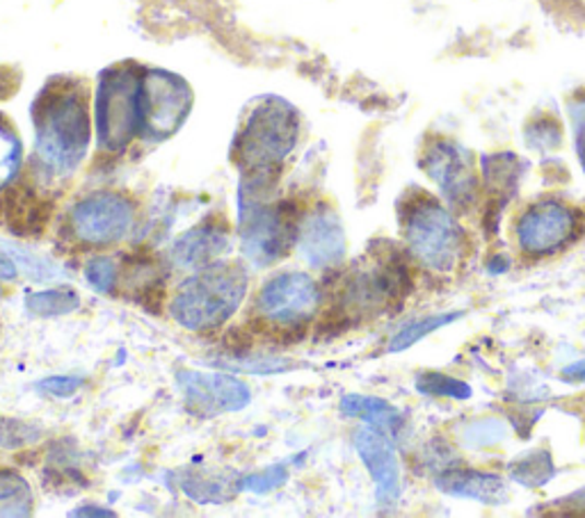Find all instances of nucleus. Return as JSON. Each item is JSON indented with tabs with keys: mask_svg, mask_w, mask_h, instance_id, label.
Returning <instances> with one entry per match:
<instances>
[{
	"mask_svg": "<svg viewBox=\"0 0 585 518\" xmlns=\"http://www.w3.org/2000/svg\"><path fill=\"white\" fill-rule=\"evenodd\" d=\"M33 169L46 183H64L83 165L92 142L89 89L73 76H53L33 101Z\"/></svg>",
	"mask_w": 585,
	"mask_h": 518,
	"instance_id": "nucleus-1",
	"label": "nucleus"
},
{
	"mask_svg": "<svg viewBox=\"0 0 585 518\" xmlns=\"http://www.w3.org/2000/svg\"><path fill=\"white\" fill-rule=\"evenodd\" d=\"M300 117L279 96H263L248 110L234 137L231 158L240 169V200L275 196L284 160L296 149Z\"/></svg>",
	"mask_w": 585,
	"mask_h": 518,
	"instance_id": "nucleus-2",
	"label": "nucleus"
},
{
	"mask_svg": "<svg viewBox=\"0 0 585 518\" xmlns=\"http://www.w3.org/2000/svg\"><path fill=\"white\" fill-rule=\"evenodd\" d=\"M250 288L248 267L236 261H213L192 273L175 292L172 317L190 332L225 327L246 302Z\"/></svg>",
	"mask_w": 585,
	"mask_h": 518,
	"instance_id": "nucleus-3",
	"label": "nucleus"
},
{
	"mask_svg": "<svg viewBox=\"0 0 585 518\" xmlns=\"http://www.w3.org/2000/svg\"><path fill=\"white\" fill-rule=\"evenodd\" d=\"M401 233L414 261L437 275L453 273L467 250L465 231L453 210L421 190L403 200Z\"/></svg>",
	"mask_w": 585,
	"mask_h": 518,
	"instance_id": "nucleus-4",
	"label": "nucleus"
},
{
	"mask_svg": "<svg viewBox=\"0 0 585 518\" xmlns=\"http://www.w3.org/2000/svg\"><path fill=\"white\" fill-rule=\"evenodd\" d=\"M142 67L127 60L102 71L94 98V123L99 152L124 154L140 140Z\"/></svg>",
	"mask_w": 585,
	"mask_h": 518,
	"instance_id": "nucleus-5",
	"label": "nucleus"
},
{
	"mask_svg": "<svg viewBox=\"0 0 585 518\" xmlns=\"http://www.w3.org/2000/svg\"><path fill=\"white\" fill-rule=\"evenodd\" d=\"M321 311V288L300 269H286L259 288L250 311V325L265 334L288 340L300 336Z\"/></svg>",
	"mask_w": 585,
	"mask_h": 518,
	"instance_id": "nucleus-6",
	"label": "nucleus"
},
{
	"mask_svg": "<svg viewBox=\"0 0 585 518\" xmlns=\"http://www.w3.org/2000/svg\"><path fill=\"white\" fill-rule=\"evenodd\" d=\"M407 288V269L396 256H366L341 281L334 306L350 323H361L396 309Z\"/></svg>",
	"mask_w": 585,
	"mask_h": 518,
	"instance_id": "nucleus-7",
	"label": "nucleus"
},
{
	"mask_svg": "<svg viewBox=\"0 0 585 518\" xmlns=\"http://www.w3.org/2000/svg\"><path fill=\"white\" fill-rule=\"evenodd\" d=\"M238 208L240 250L252 265L271 267L288 256L292 244H298L302 215L292 204L267 196V200H240Z\"/></svg>",
	"mask_w": 585,
	"mask_h": 518,
	"instance_id": "nucleus-8",
	"label": "nucleus"
},
{
	"mask_svg": "<svg viewBox=\"0 0 585 518\" xmlns=\"http://www.w3.org/2000/svg\"><path fill=\"white\" fill-rule=\"evenodd\" d=\"M192 104V89L177 73L142 69L140 140L158 144L172 137L186 123Z\"/></svg>",
	"mask_w": 585,
	"mask_h": 518,
	"instance_id": "nucleus-9",
	"label": "nucleus"
},
{
	"mask_svg": "<svg viewBox=\"0 0 585 518\" xmlns=\"http://www.w3.org/2000/svg\"><path fill=\"white\" fill-rule=\"evenodd\" d=\"M135 225V204L119 192H94L67 210V233L85 246H110Z\"/></svg>",
	"mask_w": 585,
	"mask_h": 518,
	"instance_id": "nucleus-10",
	"label": "nucleus"
},
{
	"mask_svg": "<svg viewBox=\"0 0 585 518\" xmlns=\"http://www.w3.org/2000/svg\"><path fill=\"white\" fill-rule=\"evenodd\" d=\"M581 213L558 200H540L530 204L515 221L520 252L530 258H545L563 252L581 236Z\"/></svg>",
	"mask_w": 585,
	"mask_h": 518,
	"instance_id": "nucleus-11",
	"label": "nucleus"
},
{
	"mask_svg": "<svg viewBox=\"0 0 585 518\" xmlns=\"http://www.w3.org/2000/svg\"><path fill=\"white\" fill-rule=\"evenodd\" d=\"M419 167L442 192L453 210H469L478 200V171L474 156L451 140L430 142Z\"/></svg>",
	"mask_w": 585,
	"mask_h": 518,
	"instance_id": "nucleus-12",
	"label": "nucleus"
},
{
	"mask_svg": "<svg viewBox=\"0 0 585 518\" xmlns=\"http://www.w3.org/2000/svg\"><path fill=\"white\" fill-rule=\"evenodd\" d=\"M177 384L192 413L217 418L246 409L252 400L250 386L225 373H202V370H179Z\"/></svg>",
	"mask_w": 585,
	"mask_h": 518,
	"instance_id": "nucleus-13",
	"label": "nucleus"
},
{
	"mask_svg": "<svg viewBox=\"0 0 585 518\" xmlns=\"http://www.w3.org/2000/svg\"><path fill=\"white\" fill-rule=\"evenodd\" d=\"M355 450L375 484V501L382 509H392L401 501V463L392 436L366 425L355 432Z\"/></svg>",
	"mask_w": 585,
	"mask_h": 518,
	"instance_id": "nucleus-14",
	"label": "nucleus"
},
{
	"mask_svg": "<svg viewBox=\"0 0 585 518\" xmlns=\"http://www.w3.org/2000/svg\"><path fill=\"white\" fill-rule=\"evenodd\" d=\"M298 246L302 258L315 269H332L346 256L348 242L338 215L321 204L300 219Z\"/></svg>",
	"mask_w": 585,
	"mask_h": 518,
	"instance_id": "nucleus-15",
	"label": "nucleus"
},
{
	"mask_svg": "<svg viewBox=\"0 0 585 518\" xmlns=\"http://www.w3.org/2000/svg\"><path fill=\"white\" fill-rule=\"evenodd\" d=\"M229 225L219 215H213L177 238L172 246H169V258H172V265L179 269L198 273V269L211 265L213 261L223 258L229 252Z\"/></svg>",
	"mask_w": 585,
	"mask_h": 518,
	"instance_id": "nucleus-16",
	"label": "nucleus"
},
{
	"mask_svg": "<svg viewBox=\"0 0 585 518\" xmlns=\"http://www.w3.org/2000/svg\"><path fill=\"white\" fill-rule=\"evenodd\" d=\"M437 489L449 496L469 498L482 505H501L508 501L505 482L494 473H480L474 468H442Z\"/></svg>",
	"mask_w": 585,
	"mask_h": 518,
	"instance_id": "nucleus-17",
	"label": "nucleus"
},
{
	"mask_svg": "<svg viewBox=\"0 0 585 518\" xmlns=\"http://www.w3.org/2000/svg\"><path fill=\"white\" fill-rule=\"evenodd\" d=\"M341 411L350 418H361L366 425H371L392 438H396L403 430V413L382 398L346 396L341 400Z\"/></svg>",
	"mask_w": 585,
	"mask_h": 518,
	"instance_id": "nucleus-18",
	"label": "nucleus"
},
{
	"mask_svg": "<svg viewBox=\"0 0 585 518\" xmlns=\"http://www.w3.org/2000/svg\"><path fill=\"white\" fill-rule=\"evenodd\" d=\"M508 471H510L512 482H517V484L528 486V489H540V486L549 484L556 475L553 459H551L549 450L526 453V455L517 457L515 461H510Z\"/></svg>",
	"mask_w": 585,
	"mask_h": 518,
	"instance_id": "nucleus-19",
	"label": "nucleus"
},
{
	"mask_svg": "<svg viewBox=\"0 0 585 518\" xmlns=\"http://www.w3.org/2000/svg\"><path fill=\"white\" fill-rule=\"evenodd\" d=\"M35 507L28 480L10 468L0 471V516H31Z\"/></svg>",
	"mask_w": 585,
	"mask_h": 518,
	"instance_id": "nucleus-20",
	"label": "nucleus"
},
{
	"mask_svg": "<svg viewBox=\"0 0 585 518\" xmlns=\"http://www.w3.org/2000/svg\"><path fill=\"white\" fill-rule=\"evenodd\" d=\"M23 167V142L12 119L0 112V192L8 190Z\"/></svg>",
	"mask_w": 585,
	"mask_h": 518,
	"instance_id": "nucleus-21",
	"label": "nucleus"
},
{
	"mask_svg": "<svg viewBox=\"0 0 585 518\" xmlns=\"http://www.w3.org/2000/svg\"><path fill=\"white\" fill-rule=\"evenodd\" d=\"M79 306H81V294L69 286L31 292L26 298V309L35 315H41V317L67 315V313L76 311Z\"/></svg>",
	"mask_w": 585,
	"mask_h": 518,
	"instance_id": "nucleus-22",
	"label": "nucleus"
},
{
	"mask_svg": "<svg viewBox=\"0 0 585 518\" xmlns=\"http://www.w3.org/2000/svg\"><path fill=\"white\" fill-rule=\"evenodd\" d=\"M459 317H462V313H439V315H426V317L414 320V323L405 325L392 338V342H389V352H403V350L411 348V345H417L419 340H423L426 336H430L432 332L455 323V320H459Z\"/></svg>",
	"mask_w": 585,
	"mask_h": 518,
	"instance_id": "nucleus-23",
	"label": "nucleus"
},
{
	"mask_svg": "<svg viewBox=\"0 0 585 518\" xmlns=\"http://www.w3.org/2000/svg\"><path fill=\"white\" fill-rule=\"evenodd\" d=\"M211 363L242 375H279L292 370V361L279 357H223Z\"/></svg>",
	"mask_w": 585,
	"mask_h": 518,
	"instance_id": "nucleus-24",
	"label": "nucleus"
},
{
	"mask_svg": "<svg viewBox=\"0 0 585 518\" xmlns=\"http://www.w3.org/2000/svg\"><path fill=\"white\" fill-rule=\"evenodd\" d=\"M421 396L428 398H449V400H469L471 398V386L462 380H455L444 373H421L414 382Z\"/></svg>",
	"mask_w": 585,
	"mask_h": 518,
	"instance_id": "nucleus-25",
	"label": "nucleus"
},
{
	"mask_svg": "<svg viewBox=\"0 0 585 518\" xmlns=\"http://www.w3.org/2000/svg\"><path fill=\"white\" fill-rule=\"evenodd\" d=\"M181 489L188 493L192 501H198V503H225L231 498V493L227 489L238 491V482L229 484L227 480L192 473V475H186L181 480Z\"/></svg>",
	"mask_w": 585,
	"mask_h": 518,
	"instance_id": "nucleus-26",
	"label": "nucleus"
},
{
	"mask_svg": "<svg viewBox=\"0 0 585 518\" xmlns=\"http://www.w3.org/2000/svg\"><path fill=\"white\" fill-rule=\"evenodd\" d=\"M44 436V427L33 421H19V418H0V448L19 450L37 443Z\"/></svg>",
	"mask_w": 585,
	"mask_h": 518,
	"instance_id": "nucleus-27",
	"label": "nucleus"
},
{
	"mask_svg": "<svg viewBox=\"0 0 585 518\" xmlns=\"http://www.w3.org/2000/svg\"><path fill=\"white\" fill-rule=\"evenodd\" d=\"M85 279L87 284L99 292H112L119 281L117 263L110 256H92L85 263Z\"/></svg>",
	"mask_w": 585,
	"mask_h": 518,
	"instance_id": "nucleus-28",
	"label": "nucleus"
},
{
	"mask_svg": "<svg viewBox=\"0 0 585 518\" xmlns=\"http://www.w3.org/2000/svg\"><path fill=\"white\" fill-rule=\"evenodd\" d=\"M526 140L533 149H556L563 142V131L556 119H533L526 129Z\"/></svg>",
	"mask_w": 585,
	"mask_h": 518,
	"instance_id": "nucleus-29",
	"label": "nucleus"
},
{
	"mask_svg": "<svg viewBox=\"0 0 585 518\" xmlns=\"http://www.w3.org/2000/svg\"><path fill=\"white\" fill-rule=\"evenodd\" d=\"M288 480V468L286 463H277L265 468V471L252 473L248 478L238 480V491H254V493H267L279 489Z\"/></svg>",
	"mask_w": 585,
	"mask_h": 518,
	"instance_id": "nucleus-30",
	"label": "nucleus"
},
{
	"mask_svg": "<svg viewBox=\"0 0 585 518\" xmlns=\"http://www.w3.org/2000/svg\"><path fill=\"white\" fill-rule=\"evenodd\" d=\"M505 436V427L494 421V418H487V421H478L471 427L465 430V441L469 448H490L494 443H499Z\"/></svg>",
	"mask_w": 585,
	"mask_h": 518,
	"instance_id": "nucleus-31",
	"label": "nucleus"
},
{
	"mask_svg": "<svg viewBox=\"0 0 585 518\" xmlns=\"http://www.w3.org/2000/svg\"><path fill=\"white\" fill-rule=\"evenodd\" d=\"M37 386L39 390H46L48 396L64 400V398H71L73 393H79V388L83 386V380L73 375H60V377H46Z\"/></svg>",
	"mask_w": 585,
	"mask_h": 518,
	"instance_id": "nucleus-32",
	"label": "nucleus"
},
{
	"mask_svg": "<svg viewBox=\"0 0 585 518\" xmlns=\"http://www.w3.org/2000/svg\"><path fill=\"white\" fill-rule=\"evenodd\" d=\"M570 112H572V123H574L576 154H578L581 167H583V171H585V96H581L578 101H572Z\"/></svg>",
	"mask_w": 585,
	"mask_h": 518,
	"instance_id": "nucleus-33",
	"label": "nucleus"
},
{
	"mask_svg": "<svg viewBox=\"0 0 585 518\" xmlns=\"http://www.w3.org/2000/svg\"><path fill=\"white\" fill-rule=\"evenodd\" d=\"M16 277H19V265L8 254H0V281H14Z\"/></svg>",
	"mask_w": 585,
	"mask_h": 518,
	"instance_id": "nucleus-34",
	"label": "nucleus"
},
{
	"mask_svg": "<svg viewBox=\"0 0 585 518\" xmlns=\"http://www.w3.org/2000/svg\"><path fill=\"white\" fill-rule=\"evenodd\" d=\"M563 377H565V382H585V359L568 365L563 370Z\"/></svg>",
	"mask_w": 585,
	"mask_h": 518,
	"instance_id": "nucleus-35",
	"label": "nucleus"
},
{
	"mask_svg": "<svg viewBox=\"0 0 585 518\" xmlns=\"http://www.w3.org/2000/svg\"><path fill=\"white\" fill-rule=\"evenodd\" d=\"M73 516H115V511H110V509H99V507H96V509H87V507H83V509L73 511Z\"/></svg>",
	"mask_w": 585,
	"mask_h": 518,
	"instance_id": "nucleus-36",
	"label": "nucleus"
},
{
	"mask_svg": "<svg viewBox=\"0 0 585 518\" xmlns=\"http://www.w3.org/2000/svg\"><path fill=\"white\" fill-rule=\"evenodd\" d=\"M572 501H581V503H578V507H583V509H585V491H581V493H576V496H574Z\"/></svg>",
	"mask_w": 585,
	"mask_h": 518,
	"instance_id": "nucleus-37",
	"label": "nucleus"
},
{
	"mask_svg": "<svg viewBox=\"0 0 585 518\" xmlns=\"http://www.w3.org/2000/svg\"><path fill=\"white\" fill-rule=\"evenodd\" d=\"M0 298H3V288H0Z\"/></svg>",
	"mask_w": 585,
	"mask_h": 518,
	"instance_id": "nucleus-38",
	"label": "nucleus"
}]
</instances>
